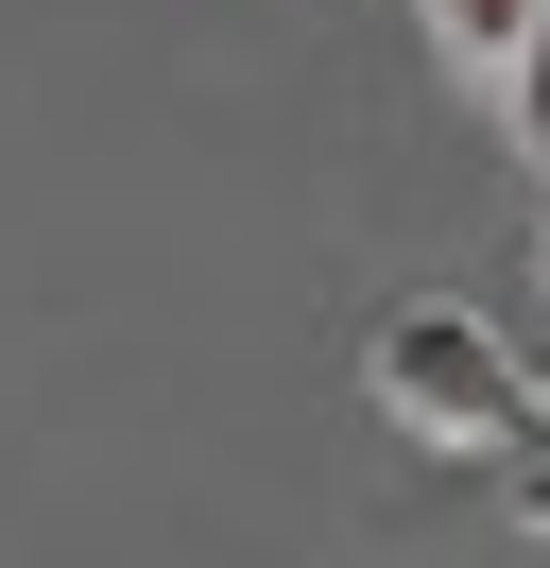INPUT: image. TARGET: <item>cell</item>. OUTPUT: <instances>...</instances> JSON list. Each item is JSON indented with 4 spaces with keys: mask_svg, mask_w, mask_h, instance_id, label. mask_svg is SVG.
I'll return each mask as SVG.
<instances>
[{
    "mask_svg": "<svg viewBox=\"0 0 550 568\" xmlns=\"http://www.w3.org/2000/svg\"><path fill=\"white\" fill-rule=\"evenodd\" d=\"M516 517H533V551H550V465H533V483H516Z\"/></svg>",
    "mask_w": 550,
    "mask_h": 568,
    "instance_id": "obj_4",
    "label": "cell"
},
{
    "mask_svg": "<svg viewBox=\"0 0 550 568\" xmlns=\"http://www.w3.org/2000/svg\"><path fill=\"white\" fill-rule=\"evenodd\" d=\"M499 121H516V155H533V173H550V36L516 52V87H499Z\"/></svg>",
    "mask_w": 550,
    "mask_h": 568,
    "instance_id": "obj_3",
    "label": "cell"
},
{
    "mask_svg": "<svg viewBox=\"0 0 550 568\" xmlns=\"http://www.w3.org/2000/svg\"><path fill=\"white\" fill-rule=\"evenodd\" d=\"M412 36H430V70H447V87H481V104H499L516 52L550 36V0H412Z\"/></svg>",
    "mask_w": 550,
    "mask_h": 568,
    "instance_id": "obj_2",
    "label": "cell"
},
{
    "mask_svg": "<svg viewBox=\"0 0 550 568\" xmlns=\"http://www.w3.org/2000/svg\"><path fill=\"white\" fill-rule=\"evenodd\" d=\"M361 396H378V414H396L430 465H499L516 430H533V379H516V362H499V327H481V311H447V293H396V311H378Z\"/></svg>",
    "mask_w": 550,
    "mask_h": 568,
    "instance_id": "obj_1",
    "label": "cell"
}]
</instances>
